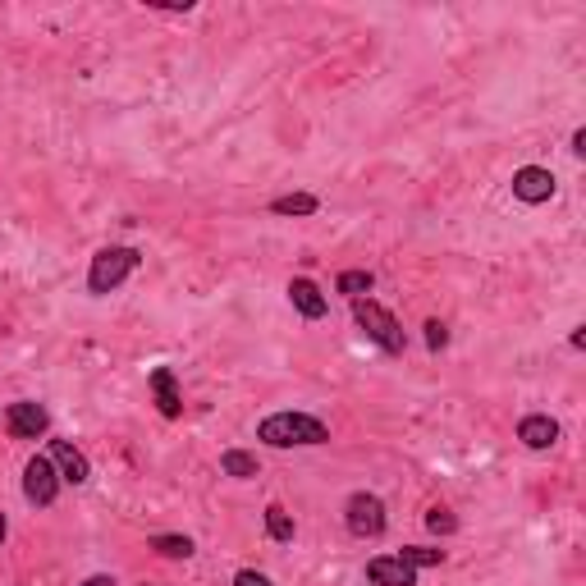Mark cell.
I'll return each mask as SVG.
<instances>
[{
	"instance_id": "obj_23",
	"label": "cell",
	"mask_w": 586,
	"mask_h": 586,
	"mask_svg": "<svg viewBox=\"0 0 586 586\" xmlns=\"http://www.w3.org/2000/svg\"><path fill=\"white\" fill-rule=\"evenodd\" d=\"M83 586H115V577H87Z\"/></svg>"
},
{
	"instance_id": "obj_20",
	"label": "cell",
	"mask_w": 586,
	"mask_h": 586,
	"mask_svg": "<svg viewBox=\"0 0 586 586\" xmlns=\"http://www.w3.org/2000/svg\"><path fill=\"white\" fill-rule=\"evenodd\" d=\"M426 344H431V348H445L449 344V330L440 326V321H426Z\"/></svg>"
},
{
	"instance_id": "obj_24",
	"label": "cell",
	"mask_w": 586,
	"mask_h": 586,
	"mask_svg": "<svg viewBox=\"0 0 586 586\" xmlns=\"http://www.w3.org/2000/svg\"><path fill=\"white\" fill-rule=\"evenodd\" d=\"M5 532H10V522H5V513H0V541H5Z\"/></svg>"
},
{
	"instance_id": "obj_7",
	"label": "cell",
	"mask_w": 586,
	"mask_h": 586,
	"mask_svg": "<svg viewBox=\"0 0 586 586\" xmlns=\"http://www.w3.org/2000/svg\"><path fill=\"white\" fill-rule=\"evenodd\" d=\"M513 197H522V202H550L554 197V174L541 170V165L518 170L513 174Z\"/></svg>"
},
{
	"instance_id": "obj_17",
	"label": "cell",
	"mask_w": 586,
	"mask_h": 586,
	"mask_svg": "<svg viewBox=\"0 0 586 586\" xmlns=\"http://www.w3.org/2000/svg\"><path fill=\"white\" fill-rule=\"evenodd\" d=\"M152 550H161L165 559H188V554H193V541H188V536H156Z\"/></svg>"
},
{
	"instance_id": "obj_16",
	"label": "cell",
	"mask_w": 586,
	"mask_h": 586,
	"mask_svg": "<svg viewBox=\"0 0 586 586\" xmlns=\"http://www.w3.org/2000/svg\"><path fill=\"white\" fill-rule=\"evenodd\" d=\"M371 271H344L339 275V293H348V298H362V293H371Z\"/></svg>"
},
{
	"instance_id": "obj_18",
	"label": "cell",
	"mask_w": 586,
	"mask_h": 586,
	"mask_svg": "<svg viewBox=\"0 0 586 586\" xmlns=\"http://www.w3.org/2000/svg\"><path fill=\"white\" fill-rule=\"evenodd\" d=\"M403 564H413V568H426V564H440L445 559V550H426V545H408V550H399Z\"/></svg>"
},
{
	"instance_id": "obj_13",
	"label": "cell",
	"mask_w": 586,
	"mask_h": 586,
	"mask_svg": "<svg viewBox=\"0 0 586 586\" xmlns=\"http://www.w3.org/2000/svg\"><path fill=\"white\" fill-rule=\"evenodd\" d=\"M220 467H225V477H239V481H248V477H257V472H261L257 458L243 454V449H229V454L220 458Z\"/></svg>"
},
{
	"instance_id": "obj_3",
	"label": "cell",
	"mask_w": 586,
	"mask_h": 586,
	"mask_svg": "<svg viewBox=\"0 0 586 586\" xmlns=\"http://www.w3.org/2000/svg\"><path fill=\"white\" fill-rule=\"evenodd\" d=\"M353 321H358V326L367 330L380 348H385V353H403V344H408L403 330H399V321H394L380 303H371V298H353Z\"/></svg>"
},
{
	"instance_id": "obj_8",
	"label": "cell",
	"mask_w": 586,
	"mask_h": 586,
	"mask_svg": "<svg viewBox=\"0 0 586 586\" xmlns=\"http://www.w3.org/2000/svg\"><path fill=\"white\" fill-rule=\"evenodd\" d=\"M367 577L376 586H417V568L403 564L399 554H385V559H371L367 564Z\"/></svg>"
},
{
	"instance_id": "obj_2",
	"label": "cell",
	"mask_w": 586,
	"mask_h": 586,
	"mask_svg": "<svg viewBox=\"0 0 586 586\" xmlns=\"http://www.w3.org/2000/svg\"><path fill=\"white\" fill-rule=\"evenodd\" d=\"M138 252L133 248H106L92 257V271H87V289L92 293H110V289H120L124 280H129L133 271H138Z\"/></svg>"
},
{
	"instance_id": "obj_10",
	"label": "cell",
	"mask_w": 586,
	"mask_h": 586,
	"mask_svg": "<svg viewBox=\"0 0 586 586\" xmlns=\"http://www.w3.org/2000/svg\"><path fill=\"white\" fill-rule=\"evenodd\" d=\"M518 440L527 449H550L554 440H559V422H554V417H522Z\"/></svg>"
},
{
	"instance_id": "obj_15",
	"label": "cell",
	"mask_w": 586,
	"mask_h": 586,
	"mask_svg": "<svg viewBox=\"0 0 586 586\" xmlns=\"http://www.w3.org/2000/svg\"><path fill=\"white\" fill-rule=\"evenodd\" d=\"M266 532H271L275 541H293V518L280 509V504H271V509H266Z\"/></svg>"
},
{
	"instance_id": "obj_14",
	"label": "cell",
	"mask_w": 586,
	"mask_h": 586,
	"mask_svg": "<svg viewBox=\"0 0 586 586\" xmlns=\"http://www.w3.org/2000/svg\"><path fill=\"white\" fill-rule=\"evenodd\" d=\"M275 216H312L316 211V197L312 193H293V197H280V202H275Z\"/></svg>"
},
{
	"instance_id": "obj_19",
	"label": "cell",
	"mask_w": 586,
	"mask_h": 586,
	"mask_svg": "<svg viewBox=\"0 0 586 586\" xmlns=\"http://www.w3.org/2000/svg\"><path fill=\"white\" fill-rule=\"evenodd\" d=\"M426 527L431 532H454V518H449V509H431L426 513Z\"/></svg>"
},
{
	"instance_id": "obj_12",
	"label": "cell",
	"mask_w": 586,
	"mask_h": 586,
	"mask_svg": "<svg viewBox=\"0 0 586 586\" xmlns=\"http://www.w3.org/2000/svg\"><path fill=\"white\" fill-rule=\"evenodd\" d=\"M152 390H156V403H161L165 417H179L184 403H179V390H174V371L170 367H156L152 371Z\"/></svg>"
},
{
	"instance_id": "obj_21",
	"label": "cell",
	"mask_w": 586,
	"mask_h": 586,
	"mask_svg": "<svg viewBox=\"0 0 586 586\" xmlns=\"http://www.w3.org/2000/svg\"><path fill=\"white\" fill-rule=\"evenodd\" d=\"M234 586H271V577H261V573H252V568H243V573L234 577Z\"/></svg>"
},
{
	"instance_id": "obj_4",
	"label": "cell",
	"mask_w": 586,
	"mask_h": 586,
	"mask_svg": "<svg viewBox=\"0 0 586 586\" xmlns=\"http://www.w3.org/2000/svg\"><path fill=\"white\" fill-rule=\"evenodd\" d=\"M344 522H348V532L353 536H380L385 532V504L376 500V495H353L348 500V509H344Z\"/></svg>"
},
{
	"instance_id": "obj_9",
	"label": "cell",
	"mask_w": 586,
	"mask_h": 586,
	"mask_svg": "<svg viewBox=\"0 0 586 586\" xmlns=\"http://www.w3.org/2000/svg\"><path fill=\"white\" fill-rule=\"evenodd\" d=\"M51 463L60 467V477H65V481H74V486H83V481L92 477V467H87V458L78 454V449L69 445V440H55V445H51Z\"/></svg>"
},
{
	"instance_id": "obj_11",
	"label": "cell",
	"mask_w": 586,
	"mask_h": 586,
	"mask_svg": "<svg viewBox=\"0 0 586 586\" xmlns=\"http://www.w3.org/2000/svg\"><path fill=\"white\" fill-rule=\"evenodd\" d=\"M289 298H293V307H298V312L307 316V321H316V316H326V293L316 289L312 280H293L289 284Z\"/></svg>"
},
{
	"instance_id": "obj_22",
	"label": "cell",
	"mask_w": 586,
	"mask_h": 586,
	"mask_svg": "<svg viewBox=\"0 0 586 586\" xmlns=\"http://www.w3.org/2000/svg\"><path fill=\"white\" fill-rule=\"evenodd\" d=\"M573 152H577V156L586 152V129H577V133H573Z\"/></svg>"
},
{
	"instance_id": "obj_6",
	"label": "cell",
	"mask_w": 586,
	"mask_h": 586,
	"mask_svg": "<svg viewBox=\"0 0 586 586\" xmlns=\"http://www.w3.org/2000/svg\"><path fill=\"white\" fill-rule=\"evenodd\" d=\"M5 426H10L14 440H37V435L51 426V417H46L42 403H10V413H5Z\"/></svg>"
},
{
	"instance_id": "obj_5",
	"label": "cell",
	"mask_w": 586,
	"mask_h": 586,
	"mask_svg": "<svg viewBox=\"0 0 586 586\" xmlns=\"http://www.w3.org/2000/svg\"><path fill=\"white\" fill-rule=\"evenodd\" d=\"M55 490H60V472H55L51 458H33L23 467V495H28V504H51Z\"/></svg>"
},
{
	"instance_id": "obj_1",
	"label": "cell",
	"mask_w": 586,
	"mask_h": 586,
	"mask_svg": "<svg viewBox=\"0 0 586 586\" xmlns=\"http://www.w3.org/2000/svg\"><path fill=\"white\" fill-rule=\"evenodd\" d=\"M257 440H266V445L275 449H289V445H326L330 431L316 417L307 413H275L266 417V422L257 426Z\"/></svg>"
}]
</instances>
